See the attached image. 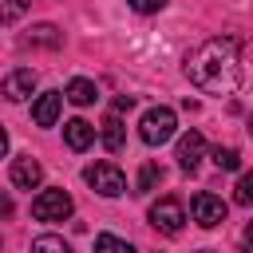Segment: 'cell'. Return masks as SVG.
Returning a JSON list of instances; mask_svg holds the SVG:
<instances>
[{
  "instance_id": "6da1fadb",
  "label": "cell",
  "mask_w": 253,
  "mask_h": 253,
  "mask_svg": "<svg viewBox=\"0 0 253 253\" xmlns=\"http://www.w3.org/2000/svg\"><path fill=\"white\" fill-rule=\"evenodd\" d=\"M186 79L206 95H233L241 87V43L233 36H213L186 55Z\"/></svg>"
},
{
  "instance_id": "7a4b0ae2",
  "label": "cell",
  "mask_w": 253,
  "mask_h": 253,
  "mask_svg": "<svg viewBox=\"0 0 253 253\" xmlns=\"http://www.w3.org/2000/svg\"><path fill=\"white\" fill-rule=\"evenodd\" d=\"M174 130H178V115H174L170 107H150V111L142 115V123H138V138H142L146 146L170 142Z\"/></svg>"
},
{
  "instance_id": "3957f363",
  "label": "cell",
  "mask_w": 253,
  "mask_h": 253,
  "mask_svg": "<svg viewBox=\"0 0 253 253\" xmlns=\"http://www.w3.org/2000/svg\"><path fill=\"white\" fill-rule=\"evenodd\" d=\"M83 178H87V186H91L95 194H103V198H119V194L126 190V178H123V170H119L115 162H95V166L83 170Z\"/></svg>"
},
{
  "instance_id": "277c9868",
  "label": "cell",
  "mask_w": 253,
  "mask_h": 253,
  "mask_svg": "<svg viewBox=\"0 0 253 253\" xmlns=\"http://www.w3.org/2000/svg\"><path fill=\"white\" fill-rule=\"evenodd\" d=\"M71 210H75V202L67 190H40L32 202L36 221H63V217H71Z\"/></svg>"
},
{
  "instance_id": "5b68a950",
  "label": "cell",
  "mask_w": 253,
  "mask_h": 253,
  "mask_svg": "<svg viewBox=\"0 0 253 253\" xmlns=\"http://www.w3.org/2000/svg\"><path fill=\"white\" fill-rule=\"evenodd\" d=\"M150 225L158 229V233H182V225H186V210H182V202H174V198H162V202H154L150 206Z\"/></svg>"
},
{
  "instance_id": "8992f818",
  "label": "cell",
  "mask_w": 253,
  "mask_h": 253,
  "mask_svg": "<svg viewBox=\"0 0 253 253\" xmlns=\"http://www.w3.org/2000/svg\"><path fill=\"white\" fill-rule=\"evenodd\" d=\"M190 213H194V221L202 225V229H213V225H221L225 221V202L217 198V194H194L190 198Z\"/></svg>"
},
{
  "instance_id": "52a82bcc",
  "label": "cell",
  "mask_w": 253,
  "mask_h": 253,
  "mask_svg": "<svg viewBox=\"0 0 253 253\" xmlns=\"http://www.w3.org/2000/svg\"><path fill=\"white\" fill-rule=\"evenodd\" d=\"M32 91H36V71H32V67H16V71H8L4 83H0V95H4L8 103L28 99Z\"/></svg>"
},
{
  "instance_id": "ba28073f",
  "label": "cell",
  "mask_w": 253,
  "mask_h": 253,
  "mask_svg": "<svg viewBox=\"0 0 253 253\" xmlns=\"http://www.w3.org/2000/svg\"><path fill=\"white\" fill-rule=\"evenodd\" d=\"M202 154H206V138H202V130H186V134L178 138V166H182L186 174H194L198 162H202Z\"/></svg>"
},
{
  "instance_id": "9c48e42d",
  "label": "cell",
  "mask_w": 253,
  "mask_h": 253,
  "mask_svg": "<svg viewBox=\"0 0 253 253\" xmlns=\"http://www.w3.org/2000/svg\"><path fill=\"white\" fill-rule=\"evenodd\" d=\"M59 111H63V91H43V95L32 103V123H36V126H55Z\"/></svg>"
},
{
  "instance_id": "30bf717a",
  "label": "cell",
  "mask_w": 253,
  "mask_h": 253,
  "mask_svg": "<svg viewBox=\"0 0 253 253\" xmlns=\"http://www.w3.org/2000/svg\"><path fill=\"white\" fill-rule=\"evenodd\" d=\"M40 182H43V166H40L32 154H24V158L12 162V186H16V190H36Z\"/></svg>"
},
{
  "instance_id": "8fae6325",
  "label": "cell",
  "mask_w": 253,
  "mask_h": 253,
  "mask_svg": "<svg viewBox=\"0 0 253 253\" xmlns=\"http://www.w3.org/2000/svg\"><path fill=\"white\" fill-rule=\"evenodd\" d=\"M99 138H103V146L115 154V150H123V142H126V130H123V119H119V111H107L103 115V123H99Z\"/></svg>"
},
{
  "instance_id": "7c38bea8",
  "label": "cell",
  "mask_w": 253,
  "mask_h": 253,
  "mask_svg": "<svg viewBox=\"0 0 253 253\" xmlns=\"http://www.w3.org/2000/svg\"><path fill=\"white\" fill-rule=\"evenodd\" d=\"M63 142H67L71 150H87V146L95 142V126H91L87 119H67V123H63Z\"/></svg>"
},
{
  "instance_id": "4fadbf2b",
  "label": "cell",
  "mask_w": 253,
  "mask_h": 253,
  "mask_svg": "<svg viewBox=\"0 0 253 253\" xmlns=\"http://www.w3.org/2000/svg\"><path fill=\"white\" fill-rule=\"evenodd\" d=\"M24 43H28V47H59V43H63V32H59L55 24H36V28L24 36Z\"/></svg>"
},
{
  "instance_id": "5bb4252c",
  "label": "cell",
  "mask_w": 253,
  "mask_h": 253,
  "mask_svg": "<svg viewBox=\"0 0 253 253\" xmlns=\"http://www.w3.org/2000/svg\"><path fill=\"white\" fill-rule=\"evenodd\" d=\"M63 99H71L75 107H91V103L99 99V87H95L91 79H71L67 91H63Z\"/></svg>"
},
{
  "instance_id": "9a60e30c",
  "label": "cell",
  "mask_w": 253,
  "mask_h": 253,
  "mask_svg": "<svg viewBox=\"0 0 253 253\" xmlns=\"http://www.w3.org/2000/svg\"><path fill=\"white\" fill-rule=\"evenodd\" d=\"M158 182H162V166H158V162H142L138 182H134V194H150Z\"/></svg>"
},
{
  "instance_id": "2e32d148",
  "label": "cell",
  "mask_w": 253,
  "mask_h": 253,
  "mask_svg": "<svg viewBox=\"0 0 253 253\" xmlns=\"http://www.w3.org/2000/svg\"><path fill=\"white\" fill-rule=\"evenodd\" d=\"M95 253H138L130 241H123V237H115V233H99L95 237Z\"/></svg>"
},
{
  "instance_id": "e0dca14e",
  "label": "cell",
  "mask_w": 253,
  "mask_h": 253,
  "mask_svg": "<svg viewBox=\"0 0 253 253\" xmlns=\"http://www.w3.org/2000/svg\"><path fill=\"white\" fill-rule=\"evenodd\" d=\"M32 253H71V245L63 237H55V233H43V237L32 241Z\"/></svg>"
},
{
  "instance_id": "ac0fdd59",
  "label": "cell",
  "mask_w": 253,
  "mask_h": 253,
  "mask_svg": "<svg viewBox=\"0 0 253 253\" xmlns=\"http://www.w3.org/2000/svg\"><path fill=\"white\" fill-rule=\"evenodd\" d=\"M32 0H0V24H16L24 12H28Z\"/></svg>"
},
{
  "instance_id": "d6986e66",
  "label": "cell",
  "mask_w": 253,
  "mask_h": 253,
  "mask_svg": "<svg viewBox=\"0 0 253 253\" xmlns=\"http://www.w3.org/2000/svg\"><path fill=\"white\" fill-rule=\"evenodd\" d=\"M213 162H217V170H241V154L233 146H217L213 150Z\"/></svg>"
},
{
  "instance_id": "ffe728a7",
  "label": "cell",
  "mask_w": 253,
  "mask_h": 253,
  "mask_svg": "<svg viewBox=\"0 0 253 253\" xmlns=\"http://www.w3.org/2000/svg\"><path fill=\"white\" fill-rule=\"evenodd\" d=\"M233 202H237V206H249V202H253V178H249V174L237 182V190H233Z\"/></svg>"
},
{
  "instance_id": "44dd1931",
  "label": "cell",
  "mask_w": 253,
  "mask_h": 253,
  "mask_svg": "<svg viewBox=\"0 0 253 253\" xmlns=\"http://www.w3.org/2000/svg\"><path fill=\"white\" fill-rule=\"evenodd\" d=\"M134 12H142V16H150V12H162L166 8V0H126Z\"/></svg>"
},
{
  "instance_id": "7402d4cb",
  "label": "cell",
  "mask_w": 253,
  "mask_h": 253,
  "mask_svg": "<svg viewBox=\"0 0 253 253\" xmlns=\"http://www.w3.org/2000/svg\"><path fill=\"white\" fill-rule=\"evenodd\" d=\"M111 111H119V115H123V111H130V95H119V99H115V107H111Z\"/></svg>"
},
{
  "instance_id": "603a6c76",
  "label": "cell",
  "mask_w": 253,
  "mask_h": 253,
  "mask_svg": "<svg viewBox=\"0 0 253 253\" xmlns=\"http://www.w3.org/2000/svg\"><path fill=\"white\" fill-rule=\"evenodd\" d=\"M8 213H12V198H8V194H0V217H8Z\"/></svg>"
},
{
  "instance_id": "cb8c5ba5",
  "label": "cell",
  "mask_w": 253,
  "mask_h": 253,
  "mask_svg": "<svg viewBox=\"0 0 253 253\" xmlns=\"http://www.w3.org/2000/svg\"><path fill=\"white\" fill-rule=\"evenodd\" d=\"M4 150H8V130L0 126V158H4Z\"/></svg>"
},
{
  "instance_id": "d4e9b609",
  "label": "cell",
  "mask_w": 253,
  "mask_h": 253,
  "mask_svg": "<svg viewBox=\"0 0 253 253\" xmlns=\"http://www.w3.org/2000/svg\"><path fill=\"white\" fill-rule=\"evenodd\" d=\"M198 253H213V249H198Z\"/></svg>"
}]
</instances>
